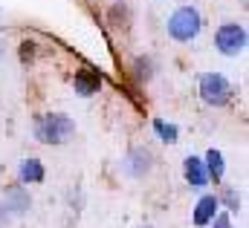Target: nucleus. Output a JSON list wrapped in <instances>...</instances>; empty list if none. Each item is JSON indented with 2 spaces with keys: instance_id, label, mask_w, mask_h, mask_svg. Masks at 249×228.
I'll list each match as a JSON object with an SVG mask.
<instances>
[{
  "instance_id": "nucleus-15",
  "label": "nucleus",
  "mask_w": 249,
  "mask_h": 228,
  "mask_svg": "<svg viewBox=\"0 0 249 228\" xmlns=\"http://www.w3.org/2000/svg\"><path fill=\"white\" fill-rule=\"evenodd\" d=\"M107 17H110V23H113V26H127L130 12H127V6H124V3H116V6L110 9V15H107Z\"/></svg>"
},
{
  "instance_id": "nucleus-18",
  "label": "nucleus",
  "mask_w": 249,
  "mask_h": 228,
  "mask_svg": "<svg viewBox=\"0 0 249 228\" xmlns=\"http://www.w3.org/2000/svg\"><path fill=\"white\" fill-rule=\"evenodd\" d=\"M9 220H12V211L6 208V202H0V228L9 226Z\"/></svg>"
},
{
  "instance_id": "nucleus-13",
  "label": "nucleus",
  "mask_w": 249,
  "mask_h": 228,
  "mask_svg": "<svg viewBox=\"0 0 249 228\" xmlns=\"http://www.w3.org/2000/svg\"><path fill=\"white\" fill-rule=\"evenodd\" d=\"M217 202H220V208H223V211H229V214H238V211H241V205H244V202H241V194H238L232 185H223V188H220Z\"/></svg>"
},
{
  "instance_id": "nucleus-8",
  "label": "nucleus",
  "mask_w": 249,
  "mask_h": 228,
  "mask_svg": "<svg viewBox=\"0 0 249 228\" xmlns=\"http://www.w3.org/2000/svg\"><path fill=\"white\" fill-rule=\"evenodd\" d=\"M72 90H75V96L90 98V96H96L102 90V75L93 72V69H78L75 78H72Z\"/></svg>"
},
{
  "instance_id": "nucleus-14",
  "label": "nucleus",
  "mask_w": 249,
  "mask_h": 228,
  "mask_svg": "<svg viewBox=\"0 0 249 228\" xmlns=\"http://www.w3.org/2000/svg\"><path fill=\"white\" fill-rule=\"evenodd\" d=\"M154 133L160 136V142L165 145H177L180 142V127L171 124V121H162V118H154Z\"/></svg>"
},
{
  "instance_id": "nucleus-3",
  "label": "nucleus",
  "mask_w": 249,
  "mask_h": 228,
  "mask_svg": "<svg viewBox=\"0 0 249 228\" xmlns=\"http://www.w3.org/2000/svg\"><path fill=\"white\" fill-rule=\"evenodd\" d=\"M197 93L203 98V104L209 107H226L235 98V84L223 75V72H200L197 75Z\"/></svg>"
},
{
  "instance_id": "nucleus-19",
  "label": "nucleus",
  "mask_w": 249,
  "mask_h": 228,
  "mask_svg": "<svg viewBox=\"0 0 249 228\" xmlns=\"http://www.w3.org/2000/svg\"><path fill=\"white\" fill-rule=\"evenodd\" d=\"M142 228H154V226H142Z\"/></svg>"
},
{
  "instance_id": "nucleus-2",
  "label": "nucleus",
  "mask_w": 249,
  "mask_h": 228,
  "mask_svg": "<svg viewBox=\"0 0 249 228\" xmlns=\"http://www.w3.org/2000/svg\"><path fill=\"white\" fill-rule=\"evenodd\" d=\"M165 32L174 44H191L197 41V35L203 32V12L194 3H183L177 6L168 20H165Z\"/></svg>"
},
{
  "instance_id": "nucleus-10",
  "label": "nucleus",
  "mask_w": 249,
  "mask_h": 228,
  "mask_svg": "<svg viewBox=\"0 0 249 228\" xmlns=\"http://www.w3.org/2000/svg\"><path fill=\"white\" fill-rule=\"evenodd\" d=\"M18 179H20V185H41V182L47 179V168H44V162L35 159V156L23 159V162L18 165Z\"/></svg>"
},
{
  "instance_id": "nucleus-6",
  "label": "nucleus",
  "mask_w": 249,
  "mask_h": 228,
  "mask_svg": "<svg viewBox=\"0 0 249 228\" xmlns=\"http://www.w3.org/2000/svg\"><path fill=\"white\" fill-rule=\"evenodd\" d=\"M217 211H220L217 194H200V199H197L194 208H191V223H194L197 228H206Z\"/></svg>"
},
{
  "instance_id": "nucleus-20",
  "label": "nucleus",
  "mask_w": 249,
  "mask_h": 228,
  "mask_svg": "<svg viewBox=\"0 0 249 228\" xmlns=\"http://www.w3.org/2000/svg\"><path fill=\"white\" fill-rule=\"evenodd\" d=\"M0 17H3V9H0Z\"/></svg>"
},
{
  "instance_id": "nucleus-7",
  "label": "nucleus",
  "mask_w": 249,
  "mask_h": 228,
  "mask_svg": "<svg viewBox=\"0 0 249 228\" xmlns=\"http://www.w3.org/2000/svg\"><path fill=\"white\" fill-rule=\"evenodd\" d=\"M183 176H186V182L194 191H206L212 185L209 173H206V165H203V156H194V153L183 159Z\"/></svg>"
},
{
  "instance_id": "nucleus-16",
  "label": "nucleus",
  "mask_w": 249,
  "mask_h": 228,
  "mask_svg": "<svg viewBox=\"0 0 249 228\" xmlns=\"http://www.w3.org/2000/svg\"><path fill=\"white\" fill-rule=\"evenodd\" d=\"M206 228H235V223H232V214L220 208V211H217V214L212 217V223H209Z\"/></svg>"
},
{
  "instance_id": "nucleus-12",
  "label": "nucleus",
  "mask_w": 249,
  "mask_h": 228,
  "mask_svg": "<svg viewBox=\"0 0 249 228\" xmlns=\"http://www.w3.org/2000/svg\"><path fill=\"white\" fill-rule=\"evenodd\" d=\"M133 75H136V81L139 84H148L154 75H157V64H154V58L151 55H139L133 61Z\"/></svg>"
},
{
  "instance_id": "nucleus-1",
  "label": "nucleus",
  "mask_w": 249,
  "mask_h": 228,
  "mask_svg": "<svg viewBox=\"0 0 249 228\" xmlns=\"http://www.w3.org/2000/svg\"><path fill=\"white\" fill-rule=\"evenodd\" d=\"M78 133L75 127V118L67 113H41L32 118V136L41 142V145H50V147H61L67 142H72Z\"/></svg>"
},
{
  "instance_id": "nucleus-11",
  "label": "nucleus",
  "mask_w": 249,
  "mask_h": 228,
  "mask_svg": "<svg viewBox=\"0 0 249 228\" xmlns=\"http://www.w3.org/2000/svg\"><path fill=\"white\" fill-rule=\"evenodd\" d=\"M203 165H206V173H209V182H214V185L223 182V176H226V159H223V153L217 147H209L206 150Z\"/></svg>"
},
{
  "instance_id": "nucleus-4",
  "label": "nucleus",
  "mask_w": 249,
  "mask_h": 228,
  "mask_svg": "<svg viewBox=\"0 0 249 228\" xmlns=\"http://www.w3.org/2000/svg\"><path fill=\"white\" fill-rule=\"evenodd\" d=\"M247 44H249V35H247V26L238 23V20H226L214 29V49L226 58H238L247 52Z\"/></svg>"
},
{
  "instance_id": "nucleus-9",
  "label": "nucleus",
  "mask_w": 249,
  "mask_h": 228,
  "mask_svg": "<svg viewBox=\"0 0 249 228\" xmlns=\"http://www.w3.org/2000/svg\"><path fill=\"white\" fill-rule=\"evenodd\" d=\"M3 202H6V208L12 211V217H23V214L32 208V196H29V191H26L23 185L9 188V191L3 194Z\"/></svg>"
},
{
  "instance_id": "nucleus-17",
  "label": "nucleus",
  "mask_w": 249,
  "mask_h": 228,
  "mask_svg": "<svg viewBox=\"0 0 249 228\" xmlns=\"http://www.w3.org/2000/svg\"><path fill=\"white\" fill-rule=\"evenodd\" d=\"M32 58H35V44H32V41H23V44H20V61L26 64V61H32Z\"/></svg>"
},
{
  "instance_id": "nucleus-5",
  "label": "nucleus",
  "mask_w": 249,
  "mask_h": 228,
  "mask_svg": "<svg viewBox=\"0 0 249 228\" xmlns=\"http://www.w3.org/2000/svg\"><path fill=\"white\" fill-rule=\"evenodd\" d=\"M154 171V153L148 150V147H130L127 153H124L122 159V173L124 176H130V179H145L148 173Z\"/></svg>"
}]
</instances>
